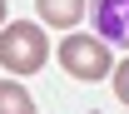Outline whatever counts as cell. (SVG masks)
I'll return each instance as SVG.
<instances>
[{
	"label": "cell",
	"mask_w": 129,
	"mask_h": 114,
	"mask_svg": "<svg viewBox=\"0 0 129 114\" xmlns=\"http://www.w3.org/2000/svg\"><path fill=\"white\" fill-rule=\"evenodd\" d=\"M50 60V35L40 20H5L0 25V69H10L15 80L35 74V69H45Z\"/></svg>",
	"instance_id": "obj_1"
},
{
	"label": "cell",
	"mask_w": 129,
	"mask_h": 114,
	"mask_svg": "<svg viewBox=\"0 0 129 114\" xmlns=\"http://www.w3.org/2000/svg\"><path fill=\"white\" fill-rule=\"evenodd\" d=\"M55 55H60V69H64V74H70V80H84V84L109 80V69H114V45L99 40V35L70 30L60 45H55Z\"/></svg>",
	"instance_id": "obj_2"
},
{
	"label": "cell",
	"mask_w": 129,
	"mask_h": 114,
	"mask_svg": "<svg viewBox=\"0 0 129 114\" xmlns=\"http://www.w3.org/2000/svg\"><path fill=\"white\" fill-rule=\"evenodd\" d=\"M94 35L109 45H129V0H94Z\"/></svg>",
	"instance_id": "obj_3"
},
{
	"label": "cell",
	"mask_w": 129,
	"mask_h": 114,
	"mask_svg": "<svg viewBox=\"0 0 129 114\" xmlns=\"http://www.w3.org/2000/svg\"><path fill=\"white\" fill-rule=\"evenodd\" d=\"M35 15L50 30H75L84 15H89V0H35Z\"/></svg>",
	"instance_id": "obj_4"
},
{
	"label": "cell",
	"mask_w": 129,
	"mask_h": 114,
	"mask_svg": "<svg viewBox=\"0 0 129 114\" xmlns=\"http://www.w3.org/2000/svg\"><path fill=\"white\" fill-rule=\"evenodd\" d=\"M0 114H35L30 89L15 84V74H10V80H0Z\"/></svg>",
	"instance_id": "obj_5"
},
{
	"label": "cell",
	"mask_w": 129,
	"mask_h": 114,
	"mask_svg": "<svg viewBox=\"0 0 129 114\" xmlns=\"http://www.w3.org/2000/svg\"><path fill=\"white\" fill-rule=\"evenodd\" d=\"M109 80H114V94H119V104L129 109V55H124V60H114Z\"/></svg>",
	"instance_id": "obj_6"
},
{
	"label": "cell",
	"mask_w": 129,
	"mask_h": 114,
	"mask_svg": "<svg viewBox=\"0 0 129 114\" xmlns=\"http://www.w3.org/2000/svg\"><path fill=\"white\" fill-rule=\"evenodd\" d=\"M5 20H10V5H5V0H0V25H5Z\"/></svg>",
	"instance_id": "obj_7"
},
{
	"label": "cell",
	"mask_w": 129,
	"mask_h": 114,
	"mask_svg": "<svg viewBox=\"0 0 129 114\" xmlns=\"http://www.w3.org/2000/svg\"><path fill=\"white\" fill-rule=\"evenodd\" d=\"M124 114H129V109H124Z\"/></svg>",
	"instance_id": "obj_8"
}]
</instances>
